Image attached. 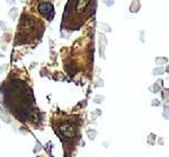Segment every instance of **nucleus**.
<instances>
[{"instance_id": "nucleus-1", "label": "nucleus", "mask_w": 169, "mask_h": 157, "mask_svg": "<svg viewBox=\"0 0 169 157\" xmlns=\"http://www.w3.org/2000/svg\"><path fill=\"white\" fill-rule=\"evenodd\" d=\"M37 10L41 15H43L47 21L51 22L54 18L55 11H54V6L51 4L50 1H43L37 6Z\"/></svg>"}, {"instance_id": "nucleus-2", "label": "nucleus", "mask_w": 169, "mask_h": 157, "mask_svg": "<svg viewBox=\"0 0 169 157\" xmlns=\"http://www.w3.org/2000/svg\"><path fill=\"white\" fill-rule=\"evenodd\" d=\"M60 132L65 138H73L77 135V127L71 122H64L60 126Z\"/></svg>"}, {"instance_id": "nucleus-3", "label": "nucleus", "mask_w": 169, "mask_h": 157, "mask_svg": "<svg viewBox=\"0 0 169 157\" xmlns=\"http://www.w3.org/2000/svg\"><path fill=\"white\" fill-rule=\"evenodd\" d=\"M98 44H99V55L103 59H105V49H106V45H107V38H106L105 34H101V33L99 34Z\"/></svg>"}, {"instance_id": "nucleus-4", "label": "nucleus", "mask_w": 169, "mask_h": 157, "mask_svg": "<svg viewBox=\"0 0 169 157\" xmlns=\"http://www.w3.org/2000/svg\"><path fill=\"white\" fill-rule=\"evenodd\" d=\"M141 9V2L140 0H132L131 5L128 7V11L132 13V14H135V13H139Z\"/></svg>"}, {"instance_id": "nucleus-5", "label": "nucleus", "mask_w": 169, "mask_h": 157, "mask_svg": "<svg viewBox=\"0 0 169 157\" xmlns=\"http://www.w3.org/2000/svg\"><path fill=\"white\" fill-rule=\"evenodd\" d=\"M89 1H90V0H77V9L79 11H82L84 8L87 7Z\"/></svg>"}, {"instance_id": "nucleus-6", "label": "nucleus", "mask_w": 169, "mask_h": 157, "mask_svg": "<svg viewBox=\"0 0 169 157\" xmlns=\"http://www.w3.org/2000/svg\"><path fill=\"white\" fill-rule=\"evenodd\" d=\"M98 26H99V28H100L103 32H106V33H112V27H111V25L107 24V23H99L98 24Z\"/></svg>"}, {"instance_id": "nucleus-7", "label": "nucleus", "mask_w": 169, "mask_h": 157, "mask_svg": "<svg viewBox=\"0 0 169 157\" xmlns=\"http://www.w3.org/2000/svg\"><path fill=\"white\" fill-rule=\"evenodd\" d=\"M8 16H9L13 21H16L17 16H18V8H16V7L11 8L9 10V13H8Z\"/></svg>"}, {"instance_id": "nucleus-8", "label": "nucleus", "mask_w": 169, "mask_h": 157, "mask_svg": "<svg viewBox=\"0 0 169 157\" xmlns=\"http://www.w3.org/2000/svg\"><path fill=\"white\" fill-rule=\"evenodd\" d=\"M167 62H168V59L167 58H163V57L155 58V63H158V65H163V63H167Z\"/></svg>"}, {"instance_id": "nucleus-9", "label": "nucleus", "mask_w": 169, "mask_h": 157, "mask_svg": "<svg viewBox=\"0 0 169 157\" xmlns=\"http://www.w3.org/2000/svg\"><path fill=\"white\" fill-rule=\"evenodd\" d=\"M165 72V69L162 67H159V68H155L152 70V75H162Z\"/></svg>"}, {"instance_id": "nucleus-10", "label": "nucleus", "mask_w": 169, "mask_h": 157, "mask_svg": "<svg viewBox=\"0 0 169 157\" xmlns=\"http://www.w3.org/2000/svg\"><path fill=\"white\" fill-rule=\"evenodd\" d=\"M162 80H158V83H155V85H153V91L152 92L153 93H158V92H160V86H161V84H162Z\"/></svg>"}, {"instance_id": "nucleus-11", "label": "nucleus", "mask_w": 169, "mask_h": 157, "mask_svg": "<svg viewBox=\"0 0 169 157\" xmlns=\"http://www.w3.org/2000/svg\"><path fill=\"white\" fill-rule=\"evenodd\" d=\"M103 2H104L107 7H112V6H114V4H115L114 0H103Z\"/></svg>"}, {"instance_id": "nucleus-12", "label": "nucleus", "mask_w": 169, "mask_h": 157, "mask_svg": "<svg viewBox=\"0 0 169 157\" xmlns=\"http://www.w3.org/2000/svg\"><path fill=\"white\" fill-rule=\"evenodd\" d=\"M88 135H89V138H90V139H95V137H96V131H95V130H92V131L89 130V131H88Z\"/></svg>"}, {"instance_id": "nucleus-13", "label": "nucleus", "mask_w": 169, "mask_h": 157, "mask_svg": "<svg viewBox=\"0 0 169 157\" xmlns=\"http://www.w3.org/2000/svg\"><path fill=\"white\" fill-rule=\"evenodd\" d=\"M104 101V96H100V95H98L95 97V102L96 103H101Z\"/></svg>"}, {"instance_id": "nucleus-14", "label": "nucleus", "mask_w": 169, "mask_h": 157, "mask_svg": "<svg viewBox=\"0 0 169 157\" xmlns=\"http://www.w3.org/2000/svg\"><path fill=\"white\" fill-rule=\"evenodd\" d=\"M0 28H1V30H3V31H6V30H7V24H6V22L0 21Z\"/></svg>"}, {"instance_id": "nucleus-15", "label": "nucleus", "mask_w": 169, "mask_h": 157, "mask_svg": "<svg viewBox=\"0 0 169 157\" xmlns=\"http://www.w3.org/2000/svg\"><path fill=\"white\" fill-rule=\"evenodd\" d=\"M6 2L8 5H15L16 4V0H6Z\"/></svg>"}, {"instance_id": "nucleus-16", "label": "nucleus", "mask_w": 169, "mask_h": 157, "mask_svg": "<svg viewBox=\"0 0 169 157\" xmlns=\"http://www.w3.org/2000/svg\"><path fill=\"white\" fill-rule=\"evenodd\" d=\"M3 36H5V40H6V41H9V40H10L9 36H11V35L8 34V33H6V34H3Z\"/></svg>"}, {"instance_id": "nucleus-17", "label": "nucleus", "mask_w": 169, "mask_h": 157, "mask_svg": "<svg viewBox=\"0 0 169 157\" xmlns=\"http://www.w3.org/2000/svg\"><path fill=\"white\" fill-rule=\"evenodd\" d=\"M151 104H152V105H153V106H158L159 105V104H160V102H159V101H152V103H151Z\"/></svg>"}, {"instance_id": "nucleus-18", "label": "nucleus", "mask_w": 169, "mask_h": 157, "mask_svg": "<svg viewBox=\"0 0 169 157\" xmlns=\"http://www.w3.org/2000/svg\"><path fill=\"white\" fill-rule=\"evenodd\" d=\"M143 35H144V31H141V41L144 42V38H143Z\"/></svg>"}, {"instance_id": "nucleus-19", "label": "nucleus", "mask_w": 169, "mask_h": 157, "mask_svg": "<svg viewBox=\"0 0 169 157\" xmlns=\"http://www.w3.org/2000/svg\"><path fill=\"white\" fill-rule=\"evenodd\" d=\"M5 69H6V67H3V68H2V67H0V74H2V72H1V71H3Z\"/></svg>"}, {"instance_id": "nucleus-20", "label": "nucleus", "mask_w": 169, "mask_h": 157, "mask_svg": "<svg viewBox=\"0 0 169 157\" xmlns=\"http://www.w3.org/2000/svg\"><path fill=\"white\" fill-rule=\"evenodd\" d=\"M1 57H3V54H1V52H0V58H1Z\"/></svg>"}]
</instances>
